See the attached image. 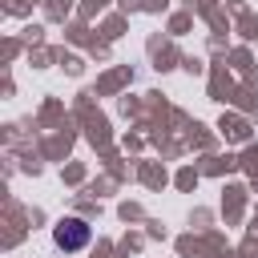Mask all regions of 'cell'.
I'll use <instances>...</instances> for the list:
<instances>
[{"instance_id":"obj_1","label":"cell","mask_w":258,"mask_h":258,"mask_svg":"<svg viewBox=\"0 0 258 258\" xmlns=\"http://www.w3.org/2000/svg\"><path fill=\"white\" fill-rule=\"evenodd\" d=\"M52 238H56V246H60V250H81V246L89 242V226H85L81 218H69V222H60V226H56V234H52Z\"/></svg>"}]
</instances>
